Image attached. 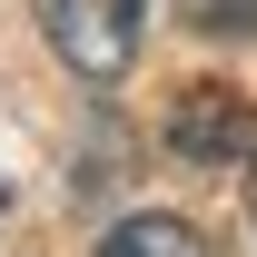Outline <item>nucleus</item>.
<instances>
[{
  "label": "nucleus",
  "mask_w": 257,
  "mask_h": 257,
  "mask_svg": "<svg viewBox=\"0 0 257 257\" xmlns=\"http://www.w3.org/2000/svg\"><path fill=\"white\" fill-rule=\"evenodd\" d=\"M99 257H208V247H198V227H188V218L139 208V218H119L109 237H99Z\"/></svg>",
  "instance_id": "obj_3"
},
{
  "label": "nucleus",
  "mask_w": 257,
  "mask_h": 257,
  "mask_svg": "<svg viewBox=\"0 0 257 257\" xmlns=\"http://www.w3.org/2000/svg\"><path fill=\"white\" fill-rule=\"evenodd\" d=\"M168 149L198 159V168H237V159L257 149V119H247V99H237V89L208 79V89H188L178 109H168Z\"/></svg>",
  "instance_id": "obj_2"
},
{
  "label": "nucleus",
  "mask_w": 257,
  "mask_h": 257,
  "mask_svg": "<svg viewBox=\"0 0 257 257\" xmlns=\"http://www.w3.org/2000/svg\"><path fill=\"white\" fill-rule=\"evenodd\" d=\"M247 208H257V159H247Z\"/></svg>",
  "instance_id": "obj_5"
},
{
  "label": "nucleus",
  "mask_w": 257,
  "mask_h": 257,
  "mask_svg": "<svg viewBox=\"0 0 257 257\" xmlns=\"http://www.w3.org/2000/svg\"><path fill=\"white\" fill-rule=\"evenodd\" d=\"M178 20L208 40H257V0H178Z\"/></svg>",
  "instance_id": "obj_4"
},
{
  "label": "nucleus",
  "mask_w": 257,
  "mask_h": 257,
  "mask_svg": "<svg viewBox=\"0 0 257 257\" xmlns=\"http://www.w3.org/2000/svg\"><path fill=\"white\" fill-rule=\"evenodd\" d=\"M30 20L79 89H109L139 60V0H30Z\"/></svg>",
  "instance_id": "obj_1"
}]
</instances>
